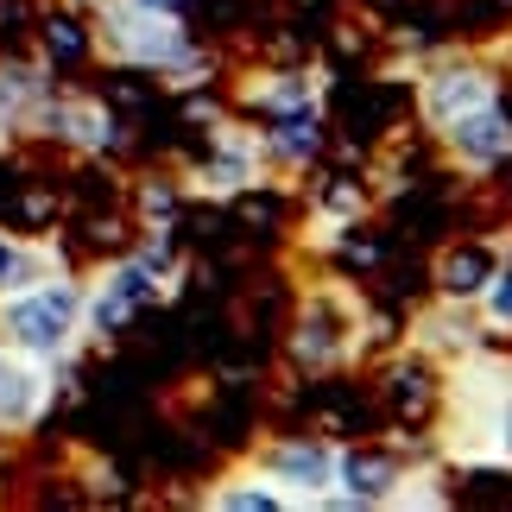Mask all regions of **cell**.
Segmentation results:
<instances>
[{
    "mask_svg": "<svg viewBox=\"0 0 512 512\" xmlns=\"http://www.w3.org/2000/svg\"><path fill=\"white\" fill-rule=\"evenodd\" d=\"M405 342L430 354V361H443V367H456L468 361L475 348H487L494 336H487V323H481V304H456V298H437L430 310H418L405 329Z\"/></svg>",
    "mask_w": 512,
    "mask_h": 512,
    "instance_id": "obj_10",
    "label": "cell"
},
{
    "mask_svg": "<svg viewBox=\"0 0 512 512\" xmlns=\"http://www.w3.org/2000/svg\"><path fill=\"white\" fill-rule=\"evenodd\" d=\"M32 127H45L51 140H64L70 152H114V146H121V121H114L102 102H83V95L45 102Z\"/></svg>",
    "mask_w": 512,
    "mask_h": 512,
    "instance_id": "obj_14",
    "label": "cell"
},
{
    "mask_svg": "<svg viewBox=\"0 0 512 512\" xmlns=\"http://www.w3.org/2000/svg\"><path fill=\"white\" fill-rule=\"evenodd\" d=\"M45 102H51V76H45V64H26V57L13 64V57H7V64H0V133L32 127Z\"/></svg>",
    "mask_w": 512,
    "mask_h": 512,
    "instance_id": "obj_15",
    "label": "cell"
},
{
    "mask_svg": "<svg viewBox=\"0 0 512 512\" xmlns=\"http://www.w3.org/2000/svg\"><path fill=\"white\" fill-rule=\"evenodd\" d=\"M253 468L291 506H329V494H336V437H272L253 456Z\"/></svg>",
    "mask_w": 512,
    "mask_h": 512,
    "instance_id": "obj_7",
    "label": "cell"
},
{
    "mask_svg": "<svg viewBox=\"0 0 512 512\" xmlns=\"http://www.w3.org/2000/svg\"><path fill=\"white\" fill-rule=\"evenodd\" d=\"M83 329H89V285L83 279L51 272V279L0 298V342L32 354V361H45V367L70 361L76 342H83Z\"/></svg>",
    "mask_w": 512,
    "mask_h": 512,
    "instance_id": "obj_1",
    "label": "cell"
},
{
    "mask_svg": "<svg viewBox=\"0 0 512 512\" xmlns=\"http://www.w3.org/2000/svg\"><path fill=\"white\" fill-rule=\"evenodd\" d=\"M260 146H266V165L272 171H310L329 146V127H323V102L310 108H291V114H272L260 121Z\"/></svg>",
    "mask_w": 512,
    "mask_h": 512,
    "instance_id": "obj_13",
    "label": "cell"
},
{
    "mask_svg": "<svg viewBox=\"0 0 512 512\" xmlns=\"http://www.w3.org/2000/svg\"><path fill=\"white\" fill-rule=\"evenodd\" d=\"M437 152L462 177H494L500 165H512V108H506V95H494V102H481V108L456 114L449 127H437Z\"/></svg>",
    "mask_w": 512,
    "mask_h": 512,
    "instance_id": "obj_8",
    "label": "cell"
},
{
    "mask_svg": "<svg viewBox=\"0 0 512 512\" xmlns=\"http://www.w3.org/2000/svg\"><path fill=\"white\" fill-rule=\"evenodd\" d=\"M51 405V373L45 361H32V354H19L0 342V430H32L38 418H45Z\"/></svg>",
    "mask_w": 512,
    "mask_h": 512,
    "instance_id": "obj_12",
    "label": "cell"
},
{
    "mask_svg": "<svg viewBox=\"0 0 512 512\" xmlns=\"http://www.w3.org/2000/svg\"><path fill=\"white\" fill-rule=\"evenodd\" d=\"M89 45H95V32L76 26V19H51V26H45V51L51 57H83Z\"/></svg>",
    "mask_w": 512,
    "mask_h": 512,
    "instance_id": "obj_20",
    "label": "cell"
},
{
    "mask_svg": "<svg viewBox=\"0 0 512 512\" xmlns=\"http://www.w3.org/2000/svg\"><path fill=\"white\" fill-rule=\"evenodd\" d=\"M310 102H323V89H317V76H310V70H260L247 83V108L260 114V121L291 114V108H310Z\"/></svg>",
    "mask_w": 512,
    "mask_h": 512,
    "instance_id": "obj_16",
    "label": "cell"
},
{
    "mask_svg": "<svg viewBox=\"0 0 512 512\" xmlns=\"http://www.w3.org/2000/svg\"><path fill=\"white\" fill-rule=\"evenodd\" d=\"M481 323H487V336L512 342V253H506V266L494 272V285L481 291Z\"/></svg>",
    "mask_w": 512,
    "mask_h": 512,
    "instance_id": "obj_19",
    "label": "cell"
},
{
    "mask_svg": "<svg viewBox=\"0 0 512 512\" xmlns=\"http://www.w3.org/2000/svg\"><path fill=\"white\" fill-rule=\"evenodd\" d=\"M140 7H152V13H177V19H184L190 0H140Z\"/></svg>",
    "mask_w": 512,
    "mask_h": 512,
    "instance_id": "obj_21",
    "label": "cell"
},
{
    "mask_svg": "<svg viewBox=\"0 0 512 512\" xmlns=\"http://www.w3.org/2000/svg\"><path fill=\"white\" fill-rule=\"evenodd\" d=\"M418 475V456L405 449V437H348L336 443V494L329 506H399V494Z\"/></svg>",
    "mask_w": 512,
    "mask_h": 512,
    "instance_id": "obj_5",
    "label": "cell"
},
{
    "mask_svg": "<svg viewBox=\"0 0 512 512\" xmlns=\"http://www.w3.org/2000/svg\"><path fill=\"white\" fill-rule=\"evenodd\" d=\"M494 95H500V70L475 51H437L411 76V114H418V127H430V133L449 127L468 108L494 102Z\"/></svg>",
    "mask_w": 512,
    "mask_h": 512,
    "instance_id": "obj_4",
    "label": "cell"
},
{
    "mask_svg": "<svg viewBox=\"0 0 512 512\" xmlns=\"http://www.w3.org/2000/svg\"><path fill=\"white\" fill-rule=\"evenodd\" d=\"M443 392H449V367L430 361V354H418V348L405 342V348L380 367L373 399H380L386 424L399 430V437H437V424H443Z\"/></svg>",
    "mask_w": 512,
    "mask_h": 512,
    "instance_id": "obj_6",
    "label": "cell"
},
{
    "mask_svg": "<svg viewBox=\"0 0 512 512\" xmlns=\"http://www.w3.org/2000/svg\"><path fill=\"white\" fill-rule=\"evenodd\" d=\"M266 171L272 165H266L260 133L253 127H215V146H209V159L196 165V184H203L209 196H247Z\"/></svg>",
    "mask_w": 512,
    "mask_h": 512,
    "instance_id": "obj_11",
    "label": "cell"
},
{
    "mask_svg": "<svg viewBox=\"0 0 512 512\" xmlns=\"http://www.w3.org/2000/svg\"><path fill=\"white\" fill-rule=\"evenodd\" d=\"M95 45H102L114 64L133 70H159L171 83H196L203 76V51L184 32L177 13H152L140 0H102L95 7Z\"/></svg>",
    "mask_w": 512,
    "mask_h": 512,
    "instance_id": "obj_2",
    "label": "cell"
},
{
    "mask_svg": "<svg viewBox=\"0 0 512 512\" xmlns=\"http://www.w3.org/2000/svg\"><path fill=\"white\" fill-rule=\"evenodd\" d=\"M512 253V234H462V241H449L437 260H430V285H437V298H456V304H481V291L494 285V272L506 266Z\"/></svg>",
    "mask_w": 512,
    "mask_h": 512,
    "instance_id": "obj_9",
    "label": "cell"
},
{
    "mask_svg": "<svg viewBox=\"0 0 512 512\" xmlns=\"http://www.w3.org/2000/svg\"><path fill=\"white\" fill-rule=\"evenodd\" d=\"M291 367L310 373V380H329L342 373L354 354L367 348V310L348 285H310V298L291 317Z\"/></svg>",
    "mask_w": 512,
    "mask_h": 512,
    "instance_id": "obj_3",
    "label": "cell"
},
{
    "mask_svg": "<svg viewBox=\"0 0 512 512\" xmlns=\"http://www.w3.org/2000/svg\"><path fill=\"white\" fill-rule=\"evenodd\" d=\"M203 500H209V506H222V512H285V506H291L279 487L260 475V468H241V475H228L222 487H209Z\"/></svg>",
    "mask_w": 512,
    "mask_h": 512,
    "instance_id": "obj_18",
    "label": "cell"
},
{
    "mask_svg": "<svg viewBox=\"0 0 512 512\" xmlns=\"http://www.w3.org/2000/svg\"><path fill=\"white\" fill-rule=\"evenodd\" d=\"M51 272H64L51 247H32V241H19V234H0V298H13V291L51 279Z\"/></svg>",
    "mask_w": 512,
    "mask_h": 512,
    "instance_id": "obj_17",
    "label": "cell"
}]
</instances>
